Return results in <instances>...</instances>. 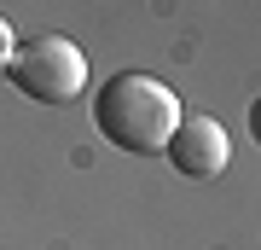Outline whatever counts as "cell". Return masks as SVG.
<instances>
[{
    "mask_svg": "<svg viewBox=\"0 0 261 250\" xmlns=\"http://www.w3.org/2000/svg\"><path fill=\"white\" fill-rule=\"evenodd\" d=\"M93 128L111 140L116 151H134V157H157V151L174 140L180 128V99L174 87L157 82L145 70H122L99 87L93 99Z\"/></svg>",
    "mask_w": 261,
    "mask_h": 250,
    "instance_id": "cell-1",
    "label": "cell"
},
{
    "mask_svg": "<svg viewBox=\"0 0 261 250\" xmlns=\"http://www.w3.org/2000/svg\"><path fill=\"white\" fill-rule=\"evenodd\" d=\"M6 76H12V87H18L23 99H35V105H70L75 93L87 87V58H82V47L64 41V35H35V41H18Z\"/></svg>",
    "mask_w": 261,
    "mask_h": 250,
    "instance_id": "cell-2",
    "label": "cell"
},
{
    "mask_svg": "<svg viewBox=\"0 0 261 250\" xmlns=\"http://www.w3.org/2000/svg\"><path fill=\"white\" fill-rule=\"evenodd\" d=\"M163 157L174 163V175H186V180H215L226 169V157H232V140H226V128L215 117H180V128L163 146Z\"/></svg>",
    "mask_w": 261,
    "mask_h": 250,
    "instance_id": "cell-3",
    "label": "cell"
},
{
    "mask_svg": "<svg viewBox=\"0 0 261 250\" xmlns=\"http://www.w3.org/2000/svg\"><path fill=\"white\" fill-rule=\"evenodd\" d=\"M12 53H18V41H12V24H6V18H0V70H6V64H12Z\"/></svg>",
    "mask_w": 261,
    "mask_h": 250,
    "instance_id": "cell-4",
    "label": "cell"
},
{
    "mask_svg": "<svg viewBox=\"0 0 261 250\" xmlns=\"http://www.w3.org/2000/svg\"><path fill=\"white\" fill-rule=\"evenodd\" d=\"M250 134H255V146H261V99L250 105Z\"/></svg>",
    "mask_w": 261,
    "mask_h": 250,
    "instance_id": "cell-5",
    "label": "cell"
}]
</instances>
